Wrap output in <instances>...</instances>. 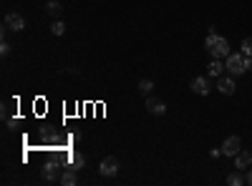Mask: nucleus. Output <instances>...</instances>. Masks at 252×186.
<instances>
[{"label": "nucleus", "mask_w": 252, "mask_h": 186, "mask_svg": "<svg viewBox=\"0 0 252 186\" xmlns=\"http://www.w3.org/2000/svg\"><path fill=\"white\" fill-rule=\"evenodd\" d=\"M204 48L209 51V55H212V58H227L229 53H232V51H229L227 38H222V35H217V33H209V35H207Z\"/></svg>", "instance_id": "1"}, {"label": "nucleus", "mask_w": 252, "mask_h": 186, "mask_svg": "<svg viewBox=\"0 0 252 186\" xmlns=\"http://www.w3.org/2000/svg\"><path fill=\"white\" fill-rule=\"evenodd\" d=\"M224 71H227L229 76H242V73L247 71V66H245V53H229V55L224 58Z\"/></svg>", "instance_id": "2"}, {"label": "nucleus", "mask_w": 252, "mask_h": 186, "mask_svg": "<svg viewBox=\"0 0 252 186\" xmlns=\"http://www.w3.org/2000/svg\"><path fill=\"white\" fill-rule=\"evenodd\" d=\"M98 171H101L103 176H116V171H119V161H116V156H106V159H101Z\"/></svg>", "instance_id": "3"}, {"label": "nucleus", "mask_w": 252, "mask_h": 186, "mask_svg": "<svg viewBox=\"0 0 252 186\" xmlns=\"http://www.w3.org/2000/svg\"><path fill=\"white\" fill-rule=\"evenodd\" d=\"M242 149V141H240V136H229L224 143H222V154L224 156H237V151Z\"/></svg>", "instance_id": "4"}, {"label": "nucleus", "mask_w": 252, "mask_h": 186, "mask_svg": "<svg viewBox=\"0 0 252 186\" xmlns=\"http://www.w3.org/2000/svg\"><path fill=\"white\" fill-rule=\"evenodd\" d=\"M5 26H8L10 30L18 33V30H23V28H26V18L20 15V13H8V15H5Z\"/></svg>", "instance_id": "5"}, {"label": "nucleus", "mask_w": 252, "mask_h": 186, "mask_svg": "<svg viewBox=\"0 0 252 186\" xmlns=\"http://www.w3.org/2000/svg\"><path fill=\"white\" fill-rule=\"evenodd\" d=\"M146 111L149 113H154V116H161V113H166V103L161 101V98H146Z\"/></svg>", "instance_id": "6"}, {"label": "nucleus", "mask_w": 252, "mask_h": 186, "mask_svg": "<svg viewBox=\"0 0 252 186\" xmlns=\"http://www.w3.org/2000/svg\"><path fill=\"white\" fill-rule=\"evenodd\" d=\"M217 91L224 93V96H232V93H235V76L217 78Z\"/></svg>", "instance_id": "7"}, {"label": "nucleus", "mask_w": 252, "mask_h": 186, "mask_svg": "<svg viewBox=\"0 0 252 186\" xmlns=\"http://www.w3.org/2000/svg\"><path fill=\"white\" fill-rule=\"evenodd\" d=\"M192 91L197 93V96H207L209 93V80L207 78H202V76H197V78H192Z\"/></svg>", "instance_id": "8"}, {"label": "nucleus", "mask_w": 252, "mask_h": 186, "mask_svg": "<svg viewBox=\"0 0 252 186\" xmlns=\"http://www.w3.org/2000/svg\"><path fill=\"white\" fill-rule=\"evenodd\" d=\"M250 163H252V154L250 151H245V149H240L237 151V156H235V169H250Z\"/></svg>", "instance_id": "9"}, {"label": "nucleus", "mask_w": 252, "mask_h": 186, "mask_svg": "<svg viewBox=\"0 0 252 186\" xmlns=\"http://www.w3.org/2000/svg\"><path fill=\"white\" fill-rule=\"evenodd\" d=\"M209 76L212 78H220L222 76V71H224V63H222V58H212V63H209Z\"/></svg>", "instance_id": "10"}, {"label": "nucleus", "mask_w": 252, "mask_h": 186, "mask_svg": "<svg viewBox=\"0 0 252 186\" xmlns=\"http://www.w3.org/2000/svg\"><path fill=\"white\" fill-rule=\"evenodd\" d=\"M56 176H58V163H56V161L46 163V169H43V179H46V181H56Z\"/></svg>", "instance_id": "11"}, {"label": "nucleus", "mask_w": 252, "mask_h": 186, "mask_svg": "<svg viewBox=\"0 0 252 186\" xmlns=\"http://www.w3.org/2000/svg\"><path fill=\"white\" fill-rule=\"evenodd\" d=\"M76 181H78V176H76V169H68L66 174L61 176V184H63V186H73Z\"/></svg>", "instance_id": "12"}, {"label": "nucleus", "mask_w": 252, "mask_h": 186, "mask_svg": "<svg viewBox=\"0 0 252 186\" xmlns=\"http://www.w3.org/2000/svg\"><path fill=\"white\" fill-rule=\"evenodd\" d=\"M227 184H229V186H242V184H247V179H242V174H240V169H237L235 174L227 176Z\"/></svg>", "instance_id": "13"}, {"label": "nucleus", "mask_w": 252, "mask_h": 186, "mask_svg": "<svg viewBox=\"0 0 252 186\" xmlns=\"http://www.w3.org/2000/svg\"><path fill=\"white\" fill-rule=\"evenodd\" d=\"M83 163H86V159H83L81 154H71V169H83Z\"/></svg>", "instance_id": "14"}, {"label": "nucleus", "mask_w": 252, "mask_h": 186, "mask_svg": "<svg viewBox=\"0 0 252 186\" xmlns=\"http://www.w3.org/2000/svg\"><path fill=\"white\" fill-rule=\"evenodd\" d=\"M46 10H48V15L58 18V13H61V3H58V0H51V3L46 5Z\"/></svg>", "instance_id": "15"}, {"label": "nucleus", "mask_w": 252, "mask_h": 186, "mask_svg": "<svg viewBox=\"0 0 252 186\" xmlns=\"http://www.w3.org/2000/svg\"><path fill=\"white\" fill-rule=\"evenodd\" d=\"M51 33H53V35H63V33H66V23H61V20H53Z\"/></svg>", "instance_id": "16"}, {"label": "nucleus", "mask_w": 252, "mask_h": 186, "mask_svg": "<svg viewBox=\"0 0 252 186\" xmlns=\"http://www.w3.org/2000/svg\"><path fill=\"white\" fill-rule=\"evenodd\" d=\"M152 88H154V83H152V80H149V78H144V80H141V83H139V91H141V93H146V96H149V93H152Z\"/></svg>", "instance_id": "17"}, {"label": "nucleus", "mask_w": 252, "mask_h": 186, "mask_svg": "<svg viewBox=\"0 0 252 186\" xmlns=\"http://www.w3.org/2000/svg\"><path fill=\"white\" fill-rule=\"evenodd\" d=\"M240 48H242V53H245V55H252V38H245Z\"/></svg>", "instance_id": "18"}, {"label": "nucleus", "mask_w": 252, "mask_h": 186, "mask_svg": "<svg viewBox=\"0 0 252 186\" xmlns=\"http://www.w3.org/2000/svg\"><path fill=\"white\" fill-rule=\"evenodd\" d=\"M209 156H212V159H220V156H224V154H222V149H212V151H209Z\"/></svg>", "instance_id": "19"}, {"label": "nucleus", "mask_w": 252, "mask_h": 186, "mask_svg": "<svg viewBox=\"0 0 252 186\" xmlns=\"http://www.w3.org/2000/svg\"><path fill=\"white\" fill-rule=\"evenodd\" d=\"M0 53H3V55H8V53H10V46L5 43V40H3V46H0Z\"/></svg>", "instance_id": "20"}, {"label": "nucleus", "mask_w": 252, "mask_h": 186, "mask_svg": "<svg viewBox=\"0 0 252 186\" xmlns=\"http://www.w3.org/2000/svg\"><path fill=\"white\" fill-rule=\"evenodd\" d=\"M247 184L252 186V169H247Z\"/></svg>", "instance_id": "21"}]
</instances>
